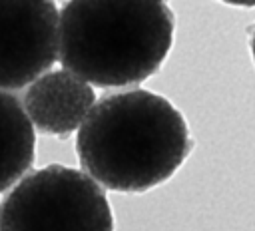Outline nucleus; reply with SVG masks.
Wrapping results in <instances>:
<instances>
[{"label": "nucleus", "instance_id": "obj_1", "mask_svg": "<svg viewBox=\"0 0 255 231\" xmlns=\"http://www.w3.org/2000/svg\"><path fill=\"white\" fill-rule=\"evenodd\" d=\"M181 112L163 96L128 90L104 96L78 127L76 153L100 187L143 193L167 181L191 153Z\"/></svg>", "mask_w": 255, "mask_h": 231}, {"label": "nucleus", "instance_id": "obj_2", "mask_svg": "<svg viewBox=\"0 0 255 231\" xmlns=\"http://www.w3.org/2000/svg\"><path fill=\"white\" fill-rule=\"evenodd\" d=\"M173 28L159 0H72L58 16V60L88 86H135L163 66Z\"/></svg>", "mask_w": 255, "mask_h": 231}, {"label": "nucleus", "instance_id": "obj_3", "mask_svg": "<svg viewBox=\"0 0 255 231\" xmlns=\"http://www.w3.org/2000/svg\"><path fill=\"white\" fill-rule=\"evenodd\" d=\"M0 231H114L104 189L84 171L48 165L0 201Z\"/></svg>", "mask_w": 255, "mask_h": 231}, {"label": "nucleus", "instance_id": "obj_4", "mask_svg": "<svg viewBox=\"0 0 255 231\" xmlns=\"http://www.w3.org/2000/svg\"><path fill=\"white\" fill-rule=\"evenodd\" d=\"M58 16L48 0H0V92L30 86L56 64Z\"/></svg>", "mask_w": 255, "mask_h": 231}, {"label": "nucleus", "instance_id": "obj_5", "mask_svg": "<svg viewBox=\"0 0 255 231\" xmlns=\"http://www.w3.org/2000/svg\"><path fill=\"white\" fill-rule=\"evenodd\" d=\"M20 104L32 127L66 137L82 125L96 104V94L70 72L52 70L28 86Z\"/></svg>", "mask_w": 255, "mask_h": 231}, {"label": "nucleus", "instance_id": "obj_6", "mask_svg": "<svg viewBox=\"0 0 255 231\" xmlns=\"http://www.w3.org/2000/svg\"><path fill=\"white\" fill-rule=\"evenodd\" d=\"M36 161V133L20 100L0 92V191L10 189Z\"/></svg>", "mask_w": 255, "mask_h": 231}]
</instances>
